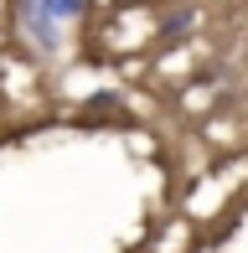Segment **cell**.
<instances>
[{"instance_id":"1","label":"cell","mask_w":248,"mask_h":253,"mask_svg":"<svg viewBox=\"0 0 248 253\" xmlns=\"http://www.w3.org/2000/svg\"><path fill=\"white\" fill-rule=\"evenodd\" d=\"M67 16H83V5H21V21H31V37H41V47L57 42L52 21H67Z\"/></svg>"}]
</instances>
